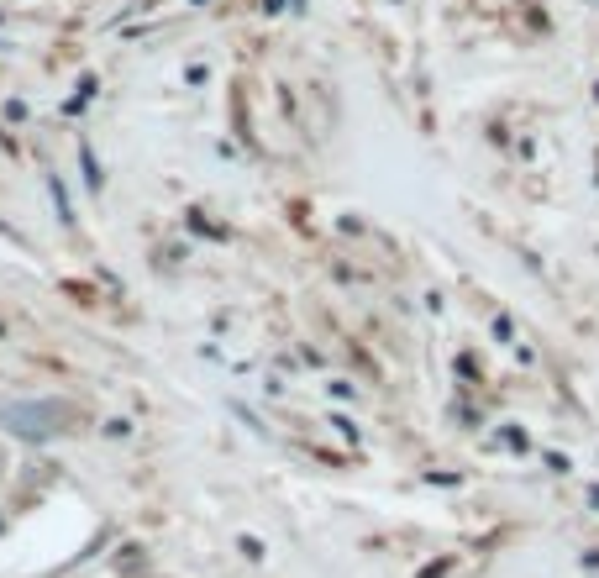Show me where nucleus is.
Returning a JSON list of instances; mask_svg holds the SVG:
<instances>
[{
    "instance_id": "1",
    "label": "nucleus",
    "mask_w": 599,
    "mask_h": 578,
    "mask_svg": "<svg viewBox=\"0 0 599 578\" xmlns=\"http://www.w3.org/2000/svg\"><path fill=\"white\" fill-rule=\"evenodd\" d=\"M0 426H11V431H22V437L48 442V437H58V431H69V426H74V405H64V400L0 405Z\"/></svg>"
}]
</instances>
